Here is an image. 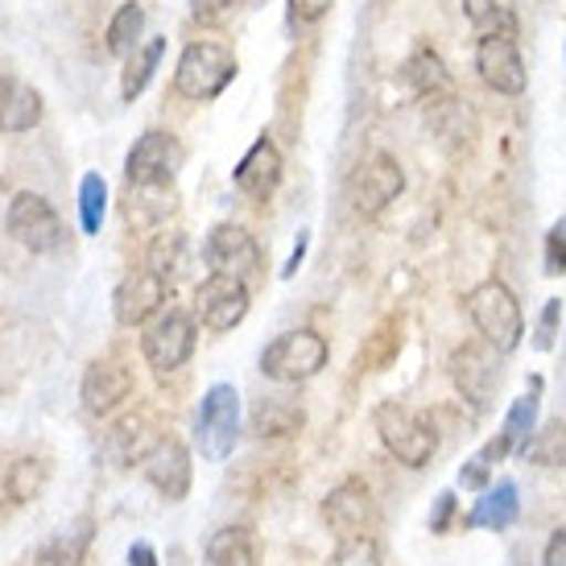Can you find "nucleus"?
Here are the masks:
<instances>
[{
    "label": "nucleus",
    "mask_w": 566,
    "mask_h": 566,
    "mask_svg": "<svg viewBox=\"0 0 566 566\" xmlns=\"http://www.w3.org/2000/svg\"><path fill=\"white\" fill-rule=\"evenodd\" d=\"M468 315H472L475 331L484 335V344H492L496 352H517L521 335H525V315H521V302L517 294L509 290L504 282H496V277H488V282H480L468 294Z\"/></svg>",
    "instance_id": "nucleus-1"
},
{
    "label": "nucleus",
    "mask_w": 566,
    "mask_h": 566,
    "mask_svg": "<svg viewBox=\"0 0 566 566\" xmlns=\"http://www.w3.org/2000/svg\"><path fill=\"white\" fill-rule=\"evenodd\" d=\"M232 80H237V54L220 42H190L174 66V92L195 104L223 95Z\"/></svg>",
    "instance_id": "nucleus-2"
},
{
    "label": "nucleus",
    "mask_w": 566,
    "mask_h": 566,
    "mask_svg": "<svg viewBox=\"0 0 566 566\" xmlns=\"http://www.w3.org/2000/svg\"><path fill=\"white\" fill-rule=\"evenodd\" d=\"M373 422H377V434L389 447V455L397 463H406V468H426L439 451V434H434V426L426 422V413L401 406V401L377 406Z\"/></svg>",
    "instance_id": "nucleus-3"
},
{
    "label": "nucleus",
    "mask_w": 566,
    "mask_h": 566,
    "mask_svg": "<svg viewBox=\"0 0 566 566\" xmlns=\"http://www.w3.org/2000/svg\"><path fill=\"white\" fill-rule=\"evenodd\" d=\"M331 347L318 331L302 327V331H285L273 344L261 352V373L277 385H302V380L318 377L327 368Z\"/></svg>",
    "instance_id": "nucleus-4"
},
{
    "label": "nucleus",
    "mask_w": 566,
    "mask_h": 566,
    "mask_svg": "<svg viewBox=\"0 0 566 566\" xmlns=\"http://www.w3.org/2000/svg\"><path fill=\"white\" fill-rule=\"evenodd\" d=\"M195 442H199V455L211 459V463H223V459L237 451L240 442L237 385H211L203 394L199 413H195Z\"/></svg>",
    "instance_id": "nucleus-5"
},
{
    "label": "nucleus",
    "mask_w": 566,
    "mask_h": 566,
    "mask_svg": "<svg viewBox=\"0 0 566 566\" xmlns=\"http://www.w3.org/2000/svg\"><path fill=\"white\" fill-rule=\"evenodd\" d=\"M195 318L187 311H178V306H166L158 315L145 323V335H142V356L145 364L154 368V373H174V368H182V364L195 356Z\"/></svg>",
    "instance_id": "nucleus-6"
},
{
    "label": "nucleus",
    "mask_w": 566,
    "mask_h": 566,
    "mask_svg": "<svg viewBox=\"0 0 566 566\" xmlns=\"http://www.w3.org/2000/svg\"><path fill=\"white\" fill-rule=\"evenodd\" d=\"M4 228H9V237L21 249L30 252H54L66 240L59 211L33 190H17L13 203H9V216H4Z\"/></svg>",
    "instance_id": "nucleus-7"
},
{
    "label": "nucleus",
    "mask_w": 566,
    "mask_h": 566,
    "mask_svg": "<svg viewBox=\"0 0 566 566\" xmlns=\"http://www.w3.org/2000/svg\"><path fill=\"white\" fill-rule=\"evenodd\" d=\"M504 352H496L492 344H463L451 356V380H455V389L475 409H488L496 401L504 385V364H501Z\"/></svg>",
    "instance_id": "nucleus-8"
},
{
    "label": "nucleus",
    "mask_w": 566,
    "mask_h": 566,
    "mask_svg": "<svg viewBox=\"0 0 566 566\" xmlns=\"http://www.w3.org/2000/svg\"><path fill=\"white\" fill-rule=\"evenodd\" d=\"M203 256H207V265H211V273L240 277L244 285L256 282L261 269H265L261 244H256V237H252L244 223H216L211 237H207Z\"/></svg>",
    "instance_id": "nucleus-9"
},
{
    "label": "nucleus",
    "mask_w": 566,
    "mask_h": 566,
    "mask_svg": "<svg viewBox=\"0 0 566 566\" xmlns=\"http://www.w3.org/2000/svg\"><path fill=\"white\" fill-rule=\"evenodd\" d=\"M178 170H182V145L174 133H161V128L145 133L125 158L128 187H174Z\"/></svg>",
    "instance_id": "nucleus-10"
},
{
    "label": "nucleus",
    "mask_w": 566,
    "mask_h": 566,
    "mask_svg": "<svg viewBox=\"0 0 566 566\" xmlns=\"http://www.w3.org/2000/svg\"><path fill=\"white\" fill-rule=\"evenodd\" d=\"M406 190V174H401V161L389 158V154H368V158L356 166L352 174V207H356V216H380L389 203H397V195Z\"/></svg>",
    "instance_id": "nucleus-11"
},
{
    "label": "nucleus",
    "mask_w": 566,
    "mask_h": 566,
    "mask_svg": "<svg viewBox=\"0 0 566 566\" xmlns=\"http://www.w3.org/2000/svg\"><path fill=\"white\" fill-rule=\"evenodd\" d=\"M195 311L207 331H232L249 315V285L228 273H211L195 290Z\"/></svg>",
    "instance_id": "nucleus-12"
},
{
    "label": "nucleus",
    "mask_w": 566,
    "mask_h": 566,
    "mask_svg": "<svg viewBox=\"0 0 566 566\" xmlns=\"http://www.w3.org/2000/svg\"><path fill=\"white\" fill-rule=\"evenodd\" d=\"M166 298H170V282H161L158 273H149V269H137V273H128L125 282L116 285L112 315H116L120 327H145L158 311H166Z\"/></svg>",
    "instance_id": "nucleus-13"
},
{
    "label": "nucleus",
    "mask_w": 566,
    "mask_h": 566,
    "mask_svg": "<svg viewBox=\"0 0 566 566\" xmlns=\"http://www.w3.org/2000/svg\"><path fill=\"white\" fill-rule=\"evenodd\" d=\"M475 71L480 80L501 95H521L530 83V71L521 63L517 38H480L475 46Z\"/></svg>",
    "instance_id": "nucleus-14"
},
{
    "label": "nucleus",
    "mask_w": 566,
    "mask_h": 566,
    "mask_svg": "<svg viewBox=\"0 0 566 566\" xmlns=\"http://www.w3.org/2000/svg\"><path fill=\"white\" fill-rule=\"evenodd\" d=\"M142 475L158 488L166 501H187L190 492V455L178 439H158L142 455Z\"/></svg>",
    "instance_id": "nucleus-15"
},
{
    "label": "nucleus",
    "mask_w": 566,
    "mask_h": 566,
    "mask_svg": "<svg viewBox=\"0 0 566 566\" xmlns=\"http://www.w3.org/2000/svg\"><path fill=\"white\" fill-rule=\"evenodd\" d=\"M80 397L92 418H108L112 409H120L133 397V373L120 360H95L80 385Z\"/></svg>",
    "instance_id": "nucleus-16"
},
{
    "label": "nucleus",
    "mask_w": 566,
    "mask_h": 566,
    "mask_svg": "<svg viewBox=\"0 0 566 566\" xmlns=\"http://www.w3.org/2000/svg\"><path fill=\"white\" fill-rule=\"evenodd\" d=\"M323 517L327 525L344 537H364L368 521H373V492L364 480H344L339 488H331L327 501H323Z\"/></svg>",
    "instance_id": "nucleus-17"
},
{
    "label": "nucleus",
    "mask_w": 566,
    "mask_h": 566,
    "mask_svg": "<svg viewBox=\"0 0 566 566\" xmlns=\"http://www.w3.org/2000/svg\"><path fill=\"white\" fill-rule=\"evenodd\" d=\"M232 178H237L240 195H249V199H256V203H265L269 195L277 190V182H282V154H277V145L269 142V137H256L249 154L240 158Z\"/></svg>",
    "instance_id": "nucleus-18"
},
{
    "label": "nucleus",
    "mask_w": 566,
    "mask_h": 566,
    "mask_svg": "<svg viewBox=\"0 0 566 566\" xmlns=\"http://www.w3.org/2000/svg\"><path fill=\"white\" fill-rule=\"evenodd\" d=\"M42 112H46V104H42L38 87H30L25 80H13V75L0 80V133H9V137L30 133V128L42 125Z\"/></svg>",
    "instance_id": "nucleus-19"
},
{
    "label": "nucleus",
    "mask_w": 566,
    "mask_h": 566,
    "mask_svg": "<svg viewBox=\"0 0 566 566\" xmlns=\"http://www.w3.org/2000/svg\"><path fill=\"white\" fill-rule=\"evenodd\" d=\"M521 513L517 501V484L513 480H501L496 488H484V496L475 501V509L468 513V530H509Z\"/></svg>",
    "instance_id": "nucleus-20"
},
{
    "label": "nucleus",
    "mask_w": 566,
    "mask_h": 566,
    "mask_svg": "<svg viewBox=\"0 0 566 566\" xmlns=\"http://www.w3.org/2000/svg\"><path fill=\"white\" fill-rule=\"evenodd\" d=\"M302 426H306L302 406L285 401V397H265L261 406L252 409V430L261 439H294Z\"/></svg>",
    "instance_id": "nucleus-21"
},
{
    "label": "nucleus",
    "mask_w": 566,
    "mask_h": 566,
    "mask_svg": "<svg viewBox=\"0 0 566 566\" xmlns=\"http://www.w3.org/2000/svg\"><path fill=\"white\" fill-rule=\"evenodd\" d=\"M463 13L480 38H517V9L513 0H463Z\"/></svg>",
    "instance_id": "nucleus-22"
},
{
    "label": "nucleus",
    "mask_w": 566,
    "mask_h": 566,
    "mask_svg": "<svg viewBox=\"0 0 566 566\" xmlns=\"http://www.w3.org/2000/svg\"><path fill=\"white\" fill-rule=\"evenodd\" d=\"M174 211V190L170 187H128L125 216L133 228H158Z\"/></svg>",
    "instance_id": "nucleus-23"
},
{
    "label": "nucleus",
    "mask_w": 566,
    "mask_h": 566,
    "mask_svg": "<svg viewBox=\"0 0 566 566\" xmlns=\"http://www.w3.org/2000/svg\"><path fill=\"white\" fill-rule=\"evenodd\" d=\"M517 455L534 468H566V422H546L517 447Z\"/></svg>",
    "instance_id": "nucleus-24"
},
{
    "label": "nucleus",
    "mask_w": 566,
    "mask_h": 566,
    "mask_svg": "<svg viewBox=\"0 0 566 566\" xmlns=\"http://www.w3.org/2000/svg\"><path fill=\"white\" fill-rule=\"evenodd\" d=\"M207 566H256V542L244 525H228L207 542Z\"/></svg>",
    "instance_id": "nucleus-25"
},
{
    "label": "nucleus",
    "mask_w": 566,
    "mask_h": 566,
    "mask_svg": "<svg viewBox=\"0 0 566 566\" xmlns=\"http://www.w3.org/2000/svg\"><path fill=\"white\" fill-rule=\"evenodd\" d=\"M401 71H406V83L422 99H439V95L451 92V75H447V66H442V59L434 50H418Z\"/></svg>",
    "instance_id": "nucleus-26"
},
{
    "label": "nucleus",
    "mask_w": 566,
    "mask_h": 566,
    "mask_svg": "<svg viewBox=\"0 0 566 566\" xmlns=\"http://www.w3.org/2000/svg\"><path fill=\"white\" fill-rule=\"evenodd\" d=\"M87 546H92V521H80L75 530L50 537L46 546L38 551L33 566H83V558H87Z\"/></svg>",
    "instance_id": "nucleus-27"
},
{
    "label": "nucleus",
    "mask_w": 566,
    "mask_h": 566,
    "mask_svg": "<svg viewBox=\"0 0 566 566\" xmlns=\"http://www.w3.org/2000/svg\"><path fill=\"white\" fill-rule=\"evenodd\" d=\"M161 54H166V38H149V42H142V46L128 54L125 63V80H120V95L125 99H137V95L149 87V80H154V71H158Z\"/></svg>",
    "instance_id": "nucleus-28"
},
{
    "label": "nucleus",
    "mask_w": 566,
    "mask_h": 566,
    "mask_svg": "<svg viewBox=\"0 0 566 566\" xmlns=\"http://www.w3.org/2000/svg\"><path fill=\"white\" fill-rule=\"evenodd\" d=\"M537 406H542V377L530 380V394H521L513 406H509V413H504V426H501V439L517 451L521 442L534 434L537 426Z\"/></svg>",
    "instance_id": "nucleus-29"
},
{
    "label": "nucleus",
    "mask_w": 566,
    "mask_h": 566,
    "mask_svg": "<svg viewBox=\"0 0 566 566\" xmlns=\"http://www.w3.org/2000/svg\"><path fill=\"white\" fill-rule=\"evenodd\" d=\"M142 33H145V9L137 4V0H125L116 13H112L108 21V50L112 54H120V59H128L133 50L142 46Z\"/></svg>",
    "instance_id": "nucleus-30"
},
{
    "label": "nucleus",
    "mask_w": 566,
    "mask_h": 566,
    "mask_svg": "<svg viewBox=\"0 0 566 566\" xmlns=\"http://www.w3.org/2000/svg\"><path fill=\"white\" fill-rule=\"evenodd\" d=\"M42 488H46V463L42 459H17L13 468H9V475H4V492H9L13 504L33 501Z\"/></svg>",
    "instance_id": "nucleus-31"
},
{
    "label": "nucleus",
    "mask_w": 566,
    "mask_h": 566,
    "mask_svg": "<svg viewBox=\"0 0 566 566\" xmlns=\"http://www.w3.org/2000/svg\"><path fill=\"white\" fill-rule=\"evenodd\" d=\"M104 211H108V182L99 178V174H83L80 182V223L87 237L99 232V223H104Z\"/></svg>",
    "instance_id": "nucleus-32"
},
{
    "label": "nucleus",
    "mask_w": 566,
    "mask_h": 566,
    "mask_svg": "<svg viewBox=\"0 0 566 566\" xmlns=\"http://www.w3.org/2000/svg\"><path fill=\"white\" fill-rule=\"evenodd\" d=\"M182 252H187V237H182V232H166V237H158L149 244V256H145L149 265L145 269L158 273L161 282H170L174 273L182 269Z\"/></svg>",
    "instance_id": "nucleus-33"
},
{
    "label": "nucleus",
    "mask_w": 566,
    "mask_h": 566,
    "mask_svg": "<svg viewBox=\"0 0 566 566\" xmlns=\"http://www.w3.org/2000/svg\"><path fill=\"white\" fill-rule=\"evenodd\" d=\"M323 566H385V563H380V546L364 534V537H344Z\"/></svg>",
    "instance_id": "nucleus-34"
},
{
    "label": "nucleus",
    "mask_w": 566,
    "mask_h": 566,
    "mask_svg": "<svg viewBox=\"0 0 566 566\" xmlns=\"http://www.w3.org/2000/svg\"><path fill=\"white\" fill-rule=\"evenodd\" d=\"M546 273L551 277H563L566 273V216L551 228L546 237Z\"/></svg>",
    "instance_id": "nucleus-35"
},
{
    "label": "nucleus",
    "mask_w": 566,
    "mask_h": 566,
    "mask_svg": "<svg viewBox=\"0 0 566 566\" xmlns=\"http://www.w3.org/2000/svg\"><path fill=\"white\" fill-rule=\"evenodd\" d=\"M558 315H563V302L551 298V302H546V311H542V323H537V347H542V352H551V347H554V327H558Z\"/></svg>",
    "instance_id": "nucleus-36"
},
{
    "label": "nucleus",
    "mask_w": 566,
    "mask_h": 566,
    "mask_svg": "<svg viewBox=\"0 0 566 566\" xmlns=\"http://www.w3.org/2000/svg\"><path fill=\"white\" fill-rule=\"evenodd\" d=\"M331 4L335 0H290V13H294V21H323V17L331 13Z\"/></svg>",
    "instance_id": "nucleus-37"
},
{
    "label": "nucleus",
    "mask_w": 566,
    "mask_h": 566,
    "mask_svg": "<svg viewBox=\"0 0 566 566\" xmlns=\"http://www.w3.org/2000/svg\"><path fill=\"white\" fill-rule=\"evenodd\" d=\"M228 13H232V0H195V9H190V17H195V21H203V25L223 21Z\"/></svg>",
    "instance_id": "nucleus-38"
},
{
    "label": "nucleus",
    "mask_w": 566,
    "mask_h": 566,
    "mask_svg": "<svg viewBox=\"0 0 566 566\" xmlns=\"http://www.w3.org/2000/svg\"><path fill=\"white\" fill-rule=\"evenodd\" d=\"M488 472H492V468L475 455V459H468V463L459 468V484H463V488H488Z\"/></svg>",
    "instance_id": "nucleus-39"
},
{
    "label": "nucleus",
    "mask_w": 566,
    "mask_h": 566,
    "mask_svg": "<svg viewBox=\"0 0 566 566\" xmlns=\"http://www.w3.org/2000/svg\"><path fill=\"white\" fill-rule=\"evenodd\" d=\"M542 566H566V525H558L546 542V554H542Z\"/></svg>",
    "instance_id": "nucleus-40"
},
{
    "label": "nucleus",
    "mask_w": 566,
    "mask_h": 566,
    "mask_svg": "<svg viewBox=\"0 0 566 566\" xmlns=\"http://www.w3.org/2000/svg\"><path fill=\"white\" fill-rule=\"evenodd\" d=\"M451 513H455V496H451V492H442L439 509H434V517H430V530L442 534V530H447V521H451Z\"/></svg>",
    "instance_id": "nucleus-41"
},
{
    "label": "nucleus",
    "mask_w": 566,
    "mask_h": 566,
    "mask_svg": "<svg viewBox=\"0 0 566 566\" xmlns=\"http://www.w3.org/2000/svg\"><path fill=\"white\" fill-rule=\"evenodd\" d=\"M128 566H158V554H154V546L137 542V546L128 551Z\"/></svg>",
    "instance_id": "nucleus-42"
},
{
    "label": "nucleus",
    "mask_w": 566,
    "mask_h": 566,
    "mask_svg": "<svg viewBox=\"0 0 566 566\" xmlns=\"http://www.w3.org/2000/svg\"><path fill=\"white\" fill-rule=\"evenodd\" d=\"M302 252H306V232H302V237H298V249H294V256H290V265L282 269L285 277H294V273H298V265H302Z\"/></svg>",
    "instance_id": "nucleus-43"
}]
</instances>
